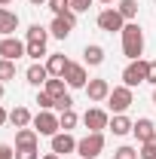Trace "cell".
<instances>
[{"mask_svg":"<svg viewBox=\"0 0 156 159\" xmlns=\"http://www.w3.org/2000/svg\"><path fill=\"white\" fill-rule=\"evenodd\" d=\"M25 55L34 58V61H40L43 55H49V52H46V43H28V40H25Z\"/></svg>","mask_w":156,"mask_h":159,"instance_id":"cell-25","label":"cell"},{"mask_svg":"<svg viewBox=\"0 0 156 159\" xmlns=\"http://www.w3.org/2000/svg\"><path fill=\"white\" fill-rule=\"evenodd\" d=\"M71 107H74V98H71V92H67V95H61V98H55V110H71Z\"/></svg>","mask_w":156,"mask_h":159,"instance_id":"cell-32","label":"cell"},{"mask_svg":"<svg viewBox=\"0 0 156 159\" xmlns=\"http://www.w3.org/2000/svg\"><path fill=\"white\" fill-rule=\"evenodd\" d=\"M92 3H95V0H71V9H74V12H89Z\"/></svg>","mask_w":156,"mask_h":159,"instance_id":"cell-33","label":"cell"},{"mask_svg":"<svg viewBox=\"0 0 156 159\" xmlns=\"http://www.w3.org/2000/svg\"><path fill=\"white\" fill-rule=\"evenodd\" d=\"M122 55L129 61H138L144 55V31H141V25L138 21H126V28H122Z\"/></svg>","mask_w":156,"mask_h":159,"instance_id":"cell-1","label":"cell"},{"mask_svg":"<svg viewBox=\"0 0 156 159\" xmlns=\"http://www.w3.org/2000/svg\"><path fill=\"white\" fill-rule=\"evenodd\" d=\"M6 80H16V61L0 58V83H6Z\"/></svg>","mask_w":156,"mask_h":159,"instance_id":"cell-26","label":"cell"},{"mask_svg":"<svg viewBox=\"0 0 156 159\" xmlns=\"http://www.w3.org/2000/svg\"><path fill=\"white\" fill-rule=\"evenodd\" d=\"M25 55V43L19 37H3L0 40V58H9V61H19Z\"/></svg>","mask_w":156,"mask_h":159,"instance_id":"cell-10","label":"cell"},{"mask_svg":"<svg viewBox=\"0 0 156 159\" xmlns=\"http://www.w3.org/2000/svg\"><path fill=\"white\" fill-rule=\"evenodd\" d=\"M83 64H89V67H98V64H104V46H98V43H89V46L83 49Z\"/></svg>","mask_w":156,"mask_h":159,"instance_id":"cell-19","label":"cell"},{"mask_svg":"<svg viewBox=\"0 0 156 159\" xmlns=\"http://www.w3.org/2000/svg\"><path fill=\"white\" fill-rule=\"evenodd\" d=\"M31 129H34L37 135H43V138H52V135H58V132H61L58 116H55L52 110H40L37 116H34V122H31Z\"/></svg>","mask_w":156,"mask_h":159,"instance_id":"cell-6","label":"cell"},{"mask_svg":"<svg viewBox=\"0 0 156 159\" xmlns=\"http://www.w3.org/2000/svg\"><path fill=\"white\" fill-rule=\"evenodd\" d=\"M25 77H28V83L31 86H46V80H49V70H46V64H40V61H34L28 70H25Z\"/></svg>","mask_w":156,"mask_h":159,"instance_id":"cell-18","label":"cell"},{"mask_svg":"<svg viewBox=\"0 0 156 159\" xmlns=\"http://www.w3.org/2000/svg\"><path fill=\"white\" fill-rule=\"evenodd\" d=\"M77 28V12H67V16H55L52 25H49V37L55 40H67Z\"/></svg>","mask_w":156,"mask_h":159,"instance_id":"cell-7","label":"cell"},{"mask_svg":"<svg viewBox=\"0 0 156 159\" xmlns=\"http://www.w3.org/2000/svg\"><path fill=\"white\" fill-rule=\"evenodd\" d=\"M16 159H40V147H16Z\"/></svg>","mask_w":156,"mask_h":159,"instance_id":"cell-30","label":"cell"},{"mask_svg":"<svg viewBox=\"0 0 156 159\" xmlns=\"http://www.w3.org/2000/svg\"><path fill=\"white\" fill-rule=\"evenodd\" d=\"M132 135H135L138 141H141V144H144V141H150L156 135V122L150 116H141V119H135V125H132Z\"/></svg>","mask_w":156,"mask_h":159,"instance_id":"cell-15","label":"cell"},{"mask_svg":"<svg viewBox=\"0 0 156 159\" xmlns=\"http://www.w3.org/2000/svg\"><path fill=\"white\" fill-rule=\"evenodd\" d=\"M98 28L101 31H107V34H122V28H126V19L119 16L117 6H104L101 12H98Z\"/></svg>","mask_w":156,"mask_h":159,"instance_id":"cell-5","label":"cell"},{"mask_svg":"<svg viewBox=\"0 0 156 159\" xmlns=\"http://www.w3.org/2000/svg\"><path fill=\"white\" fill-rule=\"evenodd\" d=\"M153 104H156V86H153Z\"/></svg>","mask_w":156,"mask_h":159,"instance_id":"cell-42","label":"cell"},{"mask_svg":"<svg viewBox=\"0 0 156 159\" xmlns=\"http://www.w3.org/2000/svg\"><path fill=\"white\" fill-rule=\"evenodd\" d=\"M113 159H141V156H138V150H135V147L122 144V147H117V150H113Z\"/></svg>","mask_w":156,"mask_h":159,"instance_id":"cell-29","label":"cell"},{"mask_svg":"<svg viewBox=\"0 0 156 159\" xmlns=\"http://www.w3.org/2000/svg\"><path fill=\"white\" fill-rule=\"evenodd\" d=\"M147 83L156 86V61H150V74H147Z\"/></svg>","mask_w":156,"mask_h":159,"instance_id":"cell-35","label":"cell"},{"mask_svg":"<svg viewBox=\"0 0 156 159\" xmlns=\"http://www.w3.org/2000/svg\"><path fill=\"white\" fill-rule=\"evenodd\" d=\"M37 132L28 125V129H16V147H37Z\"/></svg>","mask_w":156,"mask_h":159,"instance_id":"cell-21","label":"cell"},{"mask_svg":"<svg viewBox=\"0 0 156 159\" xmlns=\"http://www.w3.org/2000/svg\"><path fill=\"white\" fill-rule=\"evenodd\" d=\"M138 156H141V159H156V135H153L150 141H144V144H141Z\"/></svg>","mask_w":156,"mask_h":159,"instance_id":"cell-28","label":"cell"},{"mask_svg":"<svg viewBox=\"0 0 156 159\" xmlns=\"http://www.w3.org/2000/svg\"><path fill=\"white\" fill-rule=\"evenodd\" d=\"M19 31V16L9 6H0V37H16Z\"/></svg>","mask_w":156,"mask_h":159,"instance_id":"cell-13","label":"cell"},{"mask_svg":"<svg viewBox=\"0 0 156 159\" xmlns=\"http://www.w3.org/2000/svg\"><path fill=\"white\" fill-rule=\"evenodd\" d=\"M43 92H49L52 98L67 95V83H64V77H49V80H46V86H43Z\"/></svg>","mask_w":156,"mask_h":159,"instance_id":"cell-20","label":"cell"},{"mask_svg":"<svg viewBox=\"0 0 156 159\" xmlns=\"http://www.w3.org/2000/svg\"><path fill=\"white\" fill-rule=\"evenodd\" d=\"M3 92H6V86H3V83H0V101H3Z\"/></svg>","mask_w":156,"mask_h":159,"instance_id":"cell-39","label":"cell"},{"mask_svg":"<svg viewBox=\"0 0 156 159\" xmlns=\"http://www.w3.org/2000/svg\"><path fill=\"white\" fill-rule=\"evenodd\" d=\"M28 43H46L49 40V28H43V25H31L28 28V34H25Z\"/></svg>","mask_w":156,"mask_h":159,"instance_id":"cell-23","label":"cell"},{"mask_svg":"<svg viewBox=\"0 0 156 159\" xmlns=\"http://www.w3.org/2000/svg\"><path fill=\"white\" fill-rule=\"evenodd\" d=\"M28 3H31V6H46L49 0H28Z\"/></svg>","mask_w":156,"mask_h":159,"instance_id":"cell-37","label":"cell"},{"mask_svg":"<svg viewBox=\"0 0 156 159\" xmlns=\"http://www.w3.org/2000/svg\"><path fill=\"white\" fill-rule=\"evenodd\" d=\"M52 153H77V138L71 135V132H58V135H52Z\"/></svg>","mask_w":156,"mask_h":159,"instance_id":"cell-12","label":"cell"},{"mask_svg":"<svg viewBox=\"0 0 156 159\" xmlns=\"http://www.w3.org/2000/svg\"><path fill=\"white\" fill-rule=\"evenodd\" d=\"M147 74H150V61H147V58L129 61L126 70H122V86L135 89V86H141V83H147Z\"/></svg>","mask_w":156,"mask_h":159,"instance_id":"cell-3","label":"cell"},{"mask_svg":"<svg viewBox=\"0 0 156 159\" xmlns=\"http://www.w3.org/2000/svg\"><path fill=\"white\" fill-rule=\"evenodd\" d=\"M107 95H110V83H107L104 77L86 83V98H89V101H95V104H98V101H107Z\"/></svg>","mask_w":156,"mask_h":159,"instance_id":"cell-11","label":"cell"},{"mask_svg":"<svg viewBox=\"0 0 156 159\" xmlns=\"http://www.w3.org/2000/svg\"><path fill=\"white\" fill-rule=\"evenodd\" d=\"M64 83H67V89H86V83H89L86 64L71 61V67H67V74H64Z\"/></svg>","mask_w":156,"mask_h":159,"instance_id":"cell-9","label":"cell"},{"mask_svg":"<svg viewBox=\"0 0 156 159\" xmlns=\"http://www.w3.org/2000/svg\"><path fill=\"white\" fill-rule=\"evenodd\" d=\"M46 6L52 9V16H67V12H74V9H71V0H49Z\"/></svg>","mask_w":156,"mask_h":159,"instance_id":"cell-27","label":"cell"},{"mask_svg":"<svg viewBox=\"0 0 156 159\" xmlns=\"http://www.w3.org/2000/svg\"><path fill=\"white\" fill-rule=\"evenodd\" d=\"M132 104H135V92H132L129 86H113V89H110V95H107V107H110L113 113H126Z\"/></svg>","mask_w":156,"mask_h":159,"instance_id":"cell-4","label":"cell"},{"mask_svg":"<svg viewBox=\"0 0 156 159\" xmlns=\"http://www.w3.org/2000/svg\"><path fill=\"white\" fill-rule=\"evenodd\" d=\"M107 122H110V116H107V110H101V107H89V110L83 113V125H86L89 132H104Z\"/></svg>","mask_w":156,"mask_h":159,"instance_id":"cell-8","label":"cell"},{"mask_svg":"<svg viewBox=\"0 0 156 159\" xmlns=\"http://www.w3.org/2000/svg\"><path fill=\"white\" fill-rule=\"evenodd\" d=\"M77 122H80V116H77V110H74V107H71V110H61V113H58V125H61V132H71Z\"/></svg>","mask_w":156,"mask_h":159,"instance_id":"cell-24","label":"cell"},{"mask_svg":"<svg viewBox=\"0 0 156 159\" xmlns=\"http://www.w3.org/2000/svg\"><path fill=\"white\" fill-rule=\"evenodd\" d=\"M67 67H71V58H67V55H58V52L46 55V70H49V77H64Z\"/></svg>","mask_w":156,"mask_h":159,"instance_id":"cell-14","label":"cell"},{"mask_svg":"<svg viewBox=\"0 0 156 159\" xmlns=\"http://www.w3.org/2000/svg\"><path fill=\"white\" fill-rule=\"evenodd\" d=\"M37 104H40V110H55V98H52L49 92H40V95H37Z\"/></svg>","mask_w":156,"mask_h":159,"instance_id":"cell-31","label":"cell"},{"mask_svg":"<svg viewBox=\"0 0 156 159\" xmlns=\"http://www.w3.org/2000/svg\"><path fill=\"white\" fill-rule=\"evenodd\" d=\"M104 153V132H89L86 138L77 141V156L80 159H98Z\"/></svg>","mask_w":156,"mask_h":159,"instance_id":"cell-2","label":"cell"},{"mask_svg":"<svg viewBox=\"0 0 156 159\" xmlns=\"http://www.w3.org/2000/svg\"><path fill=\"white\" fill-rule=\"evenodd\" d=\"M0 159H16V147H9V144H0Z\"/></svg>","mask_w":156,"mask_h":159,"instance_id":"cell-34","label":"cell"},{"mask_svg":"<svg viewBox=\"0 0 156 159\" xmlns=\"http://www.w3.org/2000/svg\"><path fill=\"white\" fill-rule=\"evenodd\" d=\"M9 3H12V0H0V6H9Z\"/></svg>","mask_w":156,"mask_h":159,"instance_id":"cell-40","label":"cell"},{"mask_svg":"<svg viewBox=\"0 0 156 159\" xmlns=\"http://www.w3.org/2000/svg\"><path fill=\"white\" fill-rule=\"evenodd\" d=\"M132 125H135V122L126 116V113H113V116H110V122H107V129H110L117 138H122V135H132Z\"/></svg>","mask_w":156,"mask_h":159,"instance_id":"cell-16","label":"cell"},{"mask_svg":"<svg viewBox=\"0 0 156 159\" xmlns=\"http://www.w3.org/2000/svg\"><path fill=\"white\" fill-rule=\"evenodd\" d=\"M117 9H119V16H122L126 21H135L138 19V0H119Z\"/></svg>","mask_w":156,"mask_h":159,"instance_id":"cell-22","label":"cell"},{"mask_svg":"<svg viewBox=\"0 0 156 159\" xmlns=\"http://www.w3.org/2000/svg\"><path fill=\"white\" fill-rule=\"evenodd\" d=\"M6 122H9V113H6V110L0 107V125H6Z\"/></svg>","mask_w":156,"mask_h":159,"instance_id":"cell-36","label":"cell"},{"mask_svg":"<svg viewBox=\"0 0 156 159\" xmlns=\"http://www.w3.org/2000/svg\"><path fill=\"white\" fill-rule=\"evenodd\" d=\"M34 122V116H31V110L25 107V104H16L12 110H9V125H16V129H28Z\"/></svg>","mask_w":156,"mask_h":159,"instance_id":"cell-17","label":"cell"},{"mask_svg":"<svg viewBox=\"0 0 156 159\" xmlns=\"http://www.w3.org/2000/svg\"><path fill=\"white\" fill-rule=\"evenodd\" d=\"M40 159H61V156H58V153H43Z\"/></svg>","mask_w":156,"mask_h":159,"instance_id":"cell-38","label":"cell"},{"mask_svg":"<svg viewBox=\"0 0 156 159\" xmlns=\"http://www.w3.org/2000/svg\"><path fill=\"white\" fill-rule=\"evenodd\" d=\"M98 3H104V6H110V3H113V0H98Z\"/></svg>","mask_w":156,"mask_h":159,"instance_id":"cell-41","label":"cell"}]
</instances>
